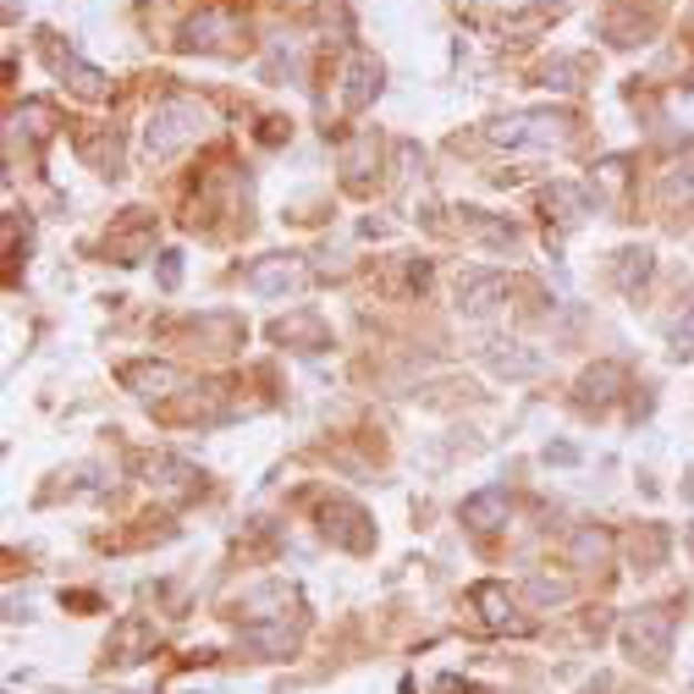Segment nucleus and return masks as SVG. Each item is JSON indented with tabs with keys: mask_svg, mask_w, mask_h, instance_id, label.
<instances>
[{
	"mask_svg": "<svg viewBox=\"0 0 694 694\" xmlns=\"http://www.w3.org/2000/svg\"><path fill=\"white\" fill-rule=\"evenodd\" d=\"M485 139L502 149H562L573 139V117L567 111H530V117H502L485 128Z\"/></svg>",
	"mask_w": 694,
	"mask_h": 694,
	"instance_id": "f257e3e1",
	"label": "nucleus"
},
{
	"mask_svg": "<svg viewBox=\"0 0 694 694\" xmlns=\"http://www.w3.org/2000/svg\"><path fill=\"white\" fill-rule=\"evenodd\" d=\"M199 133H204V111L193 100H165V105H154V117L143 128V154L165 160V154H177L182 143H193Z\"/></svg>",
	"mask_w": 694,
	"mask_h": 694,
	"instance_id": "f03ea898",
	"label": "nucleus"
},
{
	"mask_svg": "<svg viewBox=\"0 0 694 694\" xmlns=\"http://www.w3.org/2000/svg\"><path fill=\"white\" fill-rule=\"evenodd\" d=\"M617 640H623V651H628L634 662H667V656H673V617H667L662 606L628 612L623 628H617Z\"/></svg>",
	"mask_w": 694,
	"mask_h": 694,
	"instance_id": "7ed1b4c3",
	"label": "nucleus"
},
{
	"mask_svg": "<svg viewBox=\"0 0 694 694\" xmlns=\"http://www.w3.org/2000/svg\"><path fill=\"white\" fill-rule=\"evenodd\" d=\"M320 530H325V541L342 546V552H370V546H375V524L364 519L359 502H342V496L320 507Z\"/></svg>",
	"mask_w": 694,
	"mask_h": 694,
	"instance_id": "20e7f679",
	"label": "nucleus"
},
{
	"mask_svg": "<svg viewBox=\"0 0 694 694\" xmlns=\"http://www.w3.org/2000/svg\"><path fill=\"white\" fill-rule=\"evenodd\" d=\"M469 601H474V612H480V623H485L491 634H530V617L519 612V601H513L496 579L474 584V590H469Z\"/></svg>",
	"mask_w": 694,
	"mask_h": 694,
	"instance_id": "39448f33",
	"label": "nucleus"
},
{
	"mask_svg": "<svg viewBox=\"0 0 694 694\" xmlns=\"http://www.w3.org/2000/svg\"><path fill=\"white\" fill-rule=\"evenodd\" d=\"M303 276H309L303 254H265V260L249 265V286L265 292V298H286V292H298Z\"/></svg>",
	"mask_w": 694,
	"mask_h": 694,
	"instance_id": "423d86ee",
	"label": "nucleus"
},
{
	"mask_svg": "<svg viewBox=\"0 0 694 694\" xmlns=\"http://www.w3.org/2000/svg\"><path fill=\"white\" fill-rule=\"evenodd\" d=\"M105 656H111L117 667H139L143 656H154V623H149V617H122V623L111 628Z\"/></svg>",
	"mask_w": 694,
	"mask_h": 694,
	"instance_id": "0eeeda50",
	"label": "nucleus"
},
{
	"mask_svg": "<svg viewBox=\"0 0 694 694\" xmlns=\"http://www.w3.org/2000/svg\"><path fill=\"white\" fill-rule=\"evenodd\" d=\"M122 386L133 398H171L182 386V370L177 364H160V359H139V364H122Z\"/></svg>",
	"mask_w": 694,
	"mask_h": 694,
	"instance_id": "6e6552de",
	"label": "nucleus"
},
{
	"mask_svg": "<svg viewBox=\"0 0 694 694\" xmlns=\"http://www.w3.org/2000/svg\"><path fill=\"white\" fill-rule=\"evenodd\" d=\"M617 392H623V364H595V370L579 375V409H584V414L612 409Z\"/></svg>",
	"mask_w": 694,
	"mask_h": 694,
	"instance_id": "1a4fd4ad",
	"label": "nucleus"
},
{
	"mask_svg": "<svg viewBox=\"0 0 694 694\" xmlns=\"http://www.w3.org/2000/svg\"><path fill=\"white\" fill-rule=\"evenodd\" d=\"M375 89H381V67L353 50V56H348V72H342V105H348V111H364V105L375 100Z\"/></svg>",
	"mask_w": 694,
	"mask_h": 694,
	"instance_id": "9d476101",
	"label": "nucleus"
},
{
	"mask_svg": "<svg viewBox=\"0 0 694 694\" xmlns=\"http://www.w3.org/2000/svg\"><path fill=\"white\" fill-rule=\"evenodd\" d=\"M507 513H513V496H507L502 485H485V491H474V496L463 502V524H469V530H502Z\"/></svg>",
	"mask_w": 694,
	"mask_h": 694,
	"instance_id": "9b49d317",
	"label": "nucleus"
},
{
	"mask_svg": "<svg viewBox=\"0 0 694 694\" xmlns=\"http://www.w3.org/2000/svg\"><path fill=\"white\" fill-rule=\"evenodd\" d=\"M221 33H227V39H243V22H238L232 11H204V17H193V22H188L182 50H215V44H221Z\"/></svg>",
	"mask_w": 694,
	"mask_h": 694,
	"instance_id": "f8f14e48",
	"label": "nucleus"
},
{
	"mask_svg": "<svg viewBox=\"0 0 694 694\" xmlns=\"http://www.w3.org/2000/svg\"><path fill=\"white\" fill-rule=\"evenodd\" d=\"M271 336H276V342H286V348L320 353V348H325V320L303 309V314H286V320H276V325H271Z\"/></svg>",
	"mask_w": 694,
	"mask_h": 694,
	"instance_id": "ddd939ff",
	"label": "nucleus"
},
{
	"mask_svg": "<svg viewBox=\"0 0 694 694\" xmlns=\"http://www.w3.org/2000/svg\"><path fill=\"white\" fill-rule=\"evenodd\" d=\"M249 656H265V662H276V656H292L298 651V628H286V623H271V628H243V640H238Z\"/></svg>",
	"mask_w": 694,
	"mask_h": 694,
	"instance_id": "4468645a",
	"label": "nucleus"
},
{
	"mask_svg": "<svg viewBox=\"0 0 694 694\" xmlns=\"http://www.w3.org/2000/svg\"><path fill=\"white\" fill-rule=\"evenodd\" d=\"M584 215H590V193H584V188H573V182H552V188H546V221L579 227Z\"/></svg>",
	"mask_w": 694,
	"mask_h": 694,
	"instance_id": "2eb2a0df",
	"label": "nucleus"
},
{
	"mask_svg": "<svg viewBox=\"0 0 694 694\" xmlns=\"http://www.w3.org/2000/svg\"><path fill=\"white\" fill-rule=\"evenodd\" d=\"M502 298H507V276H496V271H480V276H469L457 286V303H463L469 314H491Z\"/></svg>",
	"mask_w": 694,
	"mask_h": 694,
	"instance_id": "dca6fc26",
	"label": "nucleus"
},
{
	"mask_svg": "<svg viewBox=\"0 0 694 694\" xmlns=\"http://www.w3.org/2000/svg\"><path fill=\"white\" fill-rule=\"evenodd\" d=\"M50 67H56L61 78H72V89H78V94H105V72H100V67H89V61H78L72 50L50 44Z\"/></svg>",
	"mask_w": 694,
	"mask_h": 694,
	"instance_id": "f3484780",
	"label": "nucleus"
},
{
	"mask_svg": "<svg viewBox=\"0 0 694 694\" xmlns=\"http://www.w3.org/2000/svg\"><path fill=\"white\" fill-rule=\"evenodd\" d=\"M606 556H612V535H606V530H595V524L573 530V541H567V567H601Z\"/></svg>",
	"mask_w": 694,
	"mask_h": 694,
	"instance_id": "a211bd4d",
	"label": "nucleus"
},
{
	"mask_svg": "<svg viewBox=\"0 0 694 694\" xmlns=\"http://www.w3.org/2000/svg\"><path fill=\"white\" fill-rule=\"evenodd\" d=\"M143 474H149V485H160L165 496H188V491H193V480H199V474H193L188 463H177V457H149V463H143Z\"/></svg>",
	"mask_w": 694,
	"mask_h": 694,
	"instance_id": "6ab92c4d",
	"label": "nucleus"
},
{
	"mask_svg": "<svg viewBox=\"0 0 694 694\" xmlns=\"http://www.w3.org/2000/svg\"><path fill=\"white\" fill-rule=\"evenodd\" d=\"M491 370H496V375H535V370H541V353H524L519 342H496V348H491Z\"/></svg>",
	"mask_w": 694,
	"mask_h": 694,
	"instance_id": "aec40b11",
	"label": "nucleus"
},
{
	"mask_svg": "<svg viewBox=\"0 0 694 694\" xmlns=\"http://www.w3.org/2000/svg\"><path fill=\"white\" fill-rule=\"evenodd\" d=\"M612 276H617L623 292H640V286L651 281V249H623L617 265H612Z\"/></svg>",
	"mask_w": 694,
	"mask_h": 694,
	"instance_id": "412c9836",
	"label": "nucleus"
},
{
	"mask_svg": "<svg viewBox=\"0 0 694 694\" xmlns=\"http://www.w3.org/2000/svg\"><path fill=\"white\" fill-rule=\"evenodd\" d=\"M143 232H149L143 210H133V221H128L122 232H111V254H122V265H133V260L143 254Z\"/></svg>",
	"mask_w": 694,
	"mask_h": 694,
	"instance_id": "4be33fe9",
	"label": "nucleus"
},
{
	"mask_svg": "<svg viewBox=\"0 0 694 694\" xmlns=\"http://www.w3.org/2000/svg\"><path fill=\"white\" fill-rule=\"evenodd\" d=\"M628 556H634V567H662V556H667V535L651 524L645 535H634V541H628Z\"/></svg>",
	"mask_w": 694,
	"mask_h": 694,
	"instance_id": "5701e85b",
	"label": "nucleus"
},
{
	"mask_svg": "<svg viewBox=\"0 0 694 694\" xmlns=\"http://www.w3.org/2000/svg\"><path fill=\"white\" fill-rule=\"evenodd\" d=\"M567 595H573V584H567V579H546V573H541V579H530V601H541V606H562Z\"/></svg>",
	"mask_w": 694,
	"mask_h": 694,
	"instance_id": "b1692460",
	"label": "nucleus"
},
{
	"mask_svg": "<svg viewBox=\"0 0 694 694\" xmlns=\"http://www.w3.org/2000/svg\"><path fill=\"white\" fill-rule=\"evenodd\" d=\"M673 353H678V359H694V303H690V314L678 320V331H673Z\"/></svg>",
	"mask_w": 694,
	"mask_h": 694,
	"instance_id": "393cba45",
	"label": "nucleus"
},
{
	"mask_svg": "<svg viewBox=\"0 0 694 694\" xmlns=\"http://www.w3.org/2000/svg\"><path fill=\"white\" fill-rule=\"evenodd\" d=\"M623 171H628V160H617V154L601 160V182H606V188H623Z\"/></svg>",
	"mask_w": 694,
	"mask_h": 694,
	"instance_id": "a878e982",
	"label": "nucleus"
},
{
	"mask_svg": "<svg viewBox=\"0 0 694 694\" xmlns=\"http://www.w3.org/2000/svg\"><path fill=\"white\" fill-rule=\"evenodd\" d=\"M177 260H182V254H160V281H165V286H177V276H182Z\"/></svg>",
	"mask_w": 694,
	"mask_h": 694,
	"instance_id": "bb28decb",
	"label": "nucleus"
}]
</instances>
